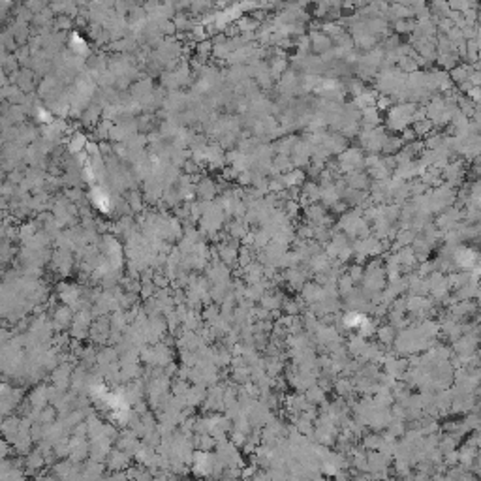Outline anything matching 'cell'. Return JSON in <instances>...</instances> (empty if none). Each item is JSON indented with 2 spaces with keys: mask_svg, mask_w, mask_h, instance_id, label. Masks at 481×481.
<instances>
[]
</instances>
